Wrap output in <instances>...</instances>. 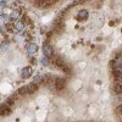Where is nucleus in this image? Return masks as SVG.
Listing matches in <instances>:
<instances>
[{"label":"nucleus","mask_w":122,"mask_h":122,"mask_svg":"<svg viewBox=\"0 0 122 122\" xmlns=\"http://www.w3.org/2000/svg\"><path fill=\"white\" fill-rule=\"evenodd\" d=\"M37 89H38V86H37V83H30V84H27V86H25V87H22L21 89L18 90V94L20 95H27V94H32V93H34V92H37Z\"/></svg>","instance_id":"obj_1"},{"label":"nucleus","mask_w":122,"mask_h":122,"mask_svg":"<svg viewBox=\"0 0 122 122\" xmlns=\"http://www.w3.org/2000/svg\"><path fill=\"white\" fill-rule=\"evenodd\" d=\"M54 62H55V65L59 67V68H61L64 71V72H66V73H70L71 72V68H70V66L65 62V61L61 59V57H59V56H56L55 59H54Z\"/></svg>","instance_id":"obj_2"},{"label":"nucleus","mask_w":122,"mask_h":122,"mask_svg":"<svg viewBox=\"0 0 122 122\" xmlns=\"http://www.w3.org/2000/svg\"><path fill=\"white\" fill-rule=\"evenodd\" d=\"M66 87V79L62 77H56L55 78V89L56 90H62Z\"/></svg>","instance_id":"obj_3"},{"label":"nucleus","mask_w":122,"mask_h":122,"mask_svg":"<svg viewBox=\"0 0 122 122\" xmlns=\"http://www.w3.org/2000/svg\"><path fill=\"white\" fill-rule=\"evenodd\" d=\"M43 54H44V56H46V57H51L53 54H54L51 45L48 44V43H45V44L43 45Z\"/></svg>","instance_id":"obj_4"},{"label":"nucleus","mask_w":122,"mask_h":122,"mask_svg":"<svg viewBox=\"0 0 122 122\" xmlns=\"http://www.w3.org/2000/svg\"><path fill=\"white\" fill-rule=\"evenodd\" d=\"M111 66L114 68H117V70H121L122 71V55H117V57L111 61Z\"/></svg>","instance_id":"obj_5"},{"label":"nucleus","mask_w":122,"mask_h":122,"mask_svg":"<svg viewBox=\"0 0 122 122\" xmlns=\"http://www.w3.org/2000/svg\"><path fill=\"white\" fill-rule=\"evenodd\" d=\"M88 15H89L88 10H86V9L79 10L78 14H77V18L79 20V21H84V20H87V18H88Z\"/></svg>","instance_id":"obj_6"},{"label":"nucleus","mask_w":122,"mask_h":122,"mask_svg":"<svg viewBox=\"0 0 122 122\" xmlns=\"http://www.w3.org/2000/svg\"><path fill=\"white\" fill-rule=\"evenodd\" d=\"M14 29L16 30V32L22 33L23 30H25V23H23V21H16L14 23Z\"/></svg>","instance_id":"obj_7"},{"label":"nucleus","mask_w":122,"mask_h":122,"mask_svg":"<svg viewBox=\"0 0 122 122\" xmlns=\"http://www.w3.org/2000/svg\"><path fill=\"white\" fill-rule=\"evenodd\" d=\"M112 75H114V78L116 82H122V71L121 70H117V68H114L112 70Z\"/></svg>","instance_id":"obj_8"},{"label":"nucleus","mask_w":122,"mask_h":122,"mask_svg":"<svg viewBox=\"0 0 122 122\" xmlns=\"http://www.w3.org/2000/svg\"><path fill=\"white\" fill-rule=\"evenodd\" d=\"M10 112H11V110H10V106L6 103L4 105L0 106V116H3V115H10Z\"/></svg>","instance_id":"obj_9"},{"label":"nucleus","mask_w":122,"mask_h":122,"mask_svg":"<svg viewBox=\"0 0 122 122\" xmlns=\"http://www.w3.org/2000/svg\"><path fill=\"white\" fill-rule=\"evenodd\" d=\"M37 50H38V46H37V44H34V43H29V44L27 45V53H28V54H36Z\"/></svg>","instance_id":"obj_10"},{"label":"nucleus","mask_w":122,"mask_h":122,"mask_svg":"<svg viewBox=\"0 0 122 122\" xmlns=\"http://www.w3.org/2000/svg\"><path fill=\"white\" fill-rule=\"evenodd\" d=\"M30 75H32V67H30V66H26L22 70V77L23 78H29Z\"/></svg>","instance_id":"obj_11"},{"label":"nucleus","mask_w":122,"mask_h":122,"mask_svg":"<svg viewBox=\"0 0 122 122\" xmlns=\"http://www.w3.org/2000/svg\"><path fill=\"white\" fill-rule=\"evenodd\" d=\"M112 88H114V92L116 94H122V84L120 83V82H115L114 83V86H112Z\"/></svg>","instance_id":"obj_12"},{"label":"nucleus","mask_w":122,"mask_h":122,"mask_svg":"<svg viewBox=\"0 0 122 122\" xmlns=\"http://www.w3.org/2000/svg\"><path fill=\"white\" fill-rule=\"evenodd\" d=\"M20 16H21V10H15V11L10 15V18L12 20V21H16V20H18L20 18Z\"/></svg>","instance_id":"obj_13"},{"label":"nucleus","mask_w":122,"mask_h":122,"mask_svg":"<svg viewBox=\"0 0 122 122\" xmlns=\"http://www.w3.org/2000/svg\"><path fill=\"white\" fill-rule=\"evenodd\" d=\"M15 99H16V98H15V95H12V97H10V98H9V99L6 100V104H7L9 106H11V105L14 104V101H15Z\"/></svg>","instance_id":"obj_14"},{"label":"nucleus","mask_w":122,"mask_h":122,"mask_svg":"<svg viewBox=\"0 0 122 122\" xmlns=\"http://www.w3.org/2000/svg\"><path fill=\"white\" fill-rule=\"evenodd\" d=\"M10 46V43L9 42H4V43H1V44H0V48H1L3 50H4V51H5V50H7V48Z\"/></svg>","instance_id":"obj_15"},{"label":"nucleus","mask_w":122,"mask_h":122,"mask_svg":"<svg viewBox=\"0 0 122 122\" xmlns=\"http://www.w3.org/2000/svg\"><path fill=\"white\" fill-rule=\"evenodd\" d=\"M42 64H43L44 66H49V64H50V60H49V57L44 56V57L42 59Z\"/></svg>","instance_id":"obj_16"},{"label":"nucleus","mask_w":122,"mask_h":122,"mask_svg":"<svg viewBox=\"0 0 122 122\" xmlns=\"http://www.w3.org/2000/svg\"><path fill=\"white\" fill-rule=\"evenodd\" d=\"M115 112H116L121 118H122V106H117V107H116V110H115Z\"/></svg>","instance_id":"obj_17"},{"label":"nucleus","mask_w":122,"mask_h":122,"mask_svg":"<svg viewBox=\"0 0 122 122\" xmlns=\"http://www.w3.org/2000/svg\"><path fill=\"white\" fill-rule=\"evenodd\" d=\"M42 81H43V77H42V76H39V75H37L36 78H34V83H37V82H42Z\"/></svg>","instance_id":"obj_18"},{"label":"nucleus","mask_w":122,"mask_h":122,"mask_svg":"<svg viewBox=\"0 0 122 122\" xmlns=\"http://www.w3.org/2000/svg\"><path fill=\"white\" fill-rule=\"evenodd\" d=\"M33 1L36 3V5H38V6H42V1H43V0H33Z\"/></svg>","instance_id":"obj_19"},{"label":"nucleus","mask_w":122,"mask_h":122,"mask_svg":"<svg viewBox=\"0 0 122 122\" xmlns=\"http://www.w3.org/2000/svg\"><path fill=\"white\" fill-rule=\"evenodd\" d=\"M5 5H6V3H5V1H0V6H1V7H3V6H5Z\"/></svg>","instance_id":"obj_20"},{"label":"nucleus","mask_w":122,"mask_h":122,"mask_svg":"<svg viewBox=\"0 0 122 122\" xmlns=\"http://www.w3.org/2000/svg\"><path fill=\"white\" fill-rule=\"evenodd\" d=\"M84 1H89V0H81V3H84Z\"/></svg>","instance_id":"obj_21"}]
</instances>
